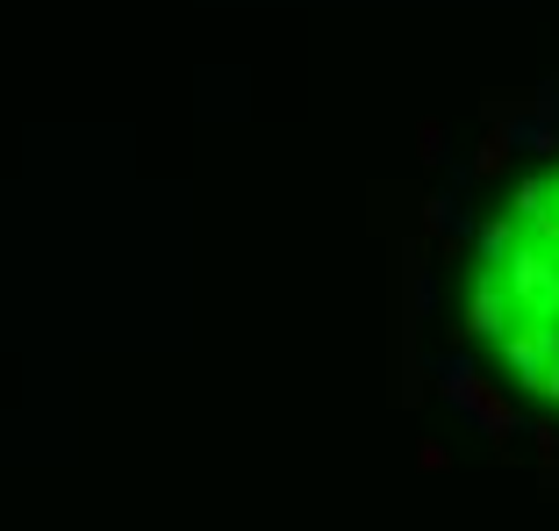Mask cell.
<instances>
[{
    "label": "cell",
    "mask_w": 559,
    "mask_h": 531,
    "mask_svg": "<svg viewBox=\"0 0 559 531\" xmlns=\"http://www.w3.org/2000/svg\"><path fill=\"white\" fill-rule=\"evenodd\" d=\"M466 331H474V338H510L516 331V309H510V295H502V281H495V273H480V281H474Z\"/></svg>",
    "instance_id": "cell-1"
}]
</instances>
